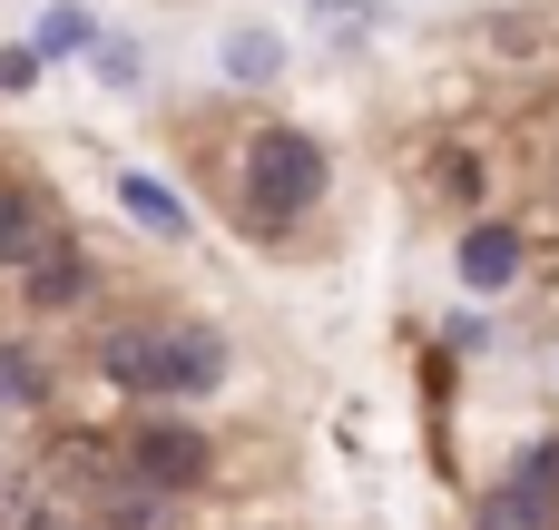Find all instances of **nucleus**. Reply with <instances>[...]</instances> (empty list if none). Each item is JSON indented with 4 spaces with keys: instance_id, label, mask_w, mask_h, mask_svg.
Wrapping results in <instances>:
<instances>
[{
    "instance_id": "obj_1",
    "label": "nucleus",
    "mask_w": 559,
    "mask_h": 530,
    "mask_svg": "<svg viewBox=\"0 0 559 530\" xmlns=\"http://www.w3.org/2000/svg\"><path fill=\"white\" fill-rule=\"evenodd\" d=\"M246 177H255V207H265V216H305V207L324 197V148L295 138V128H265V138L246 148Z\"/></svg>"
},
{
    "instance_id": "obj_2",
    "label": "nucleus",
    "mask_w": 559,
    "mask_h": 530,
    "mask_svg": "<svg viewBox=\"0 0 559 530\" xmlns=\"http://www.w3.org/2000/svg\"><path fill=\"white\" fill-rule=\"evenodd\" d=\"M559 521V443H540L491 502H481V530H550Z\"/></svg>"
},
{
    "instance_id": "obj_3",
    "label": "nucleus",
    "mask_w": 559,
    "mask_h": 530,
    "mask_svg": "<svg viewBox=\"0 0 559 530\" xmlns=\"http://www.w3.org/2000/svg\"><path fill=\"white\" fill-rule=\"evenodd\" d=\"M128 462H138V482H157V492H187V482L206 472V443H197V433H177V423H147Z\"/></svg>"
},
{
    "instance_id": "obj_4",
    "label": "nucleus",
    "mask_w": 559,
    "mask_h": 530,
    "mask_svg": "<svg viewBox=\"0 0 559 530\" xmlns=\"http://www.w3.org/2000/svg\"><path fill=\"white\" fill-rule=\"evenodd\" d=\"M511 275H521V236H511V226H472V236H462V285H472V295H501Z\"/></svg>"
},
{
    "instance_id": "obj_5",
    "label": "nucleus",
    "mask_w": 559,
    "mask_h": 530,
    "mask_svg": "<svg viewBox=\"0 0 559 530\" xmlns=\"http://www.w3.org/2000/svg\"><path fill=\"white\" fill-rule=\"evenodd\" d=\"M108 384H128V393H167V334H108Z\"/></svg>"
},
{
    "instance_id": "obj_6",
    "label": "nucleus",
    "mask_w": 559,
    "mask_h": 530,
    "mask_svg": "<svg viewBox=\"0 0 559 530\" xmlns=\"http://www.w3.org/2000/svg\"><path fill=\"white\" fill-rule=\"evenodd\" d=\"M216 374H226V344H216V334H197V325L167 334V393H206Z\"/></svg>"
},
{
    "instance_id": "obj_7",
    "label": "nucleus",
    "mask_w": 559,
    "mask_h": 530,
    "mask_svg": "<svg viewBox=\"0 0 559 530\" xmlns=\"http://www.w3.org/2000/svg\"><path fill=\"white\" fill-rule=\"evenodd\" d=\"M20 285H29V305H79V285H88V266H79L69 246H39V256L20 266Z\"/></svg>"
},
{
    "instance_id": "obj_8",
    "label": "nucleus",
    "mask_w": 559,
    "mask_h": 530,
    "mask_svg": "<svg viewBox=\"0 0 559 530\" xmlns=\"http://www.w3.org/2000/svg\"><path fill=\"white\" fill-rule=\"evenodd\" d=\"M118 207H128V216H138L147 236H187V207H177V197H167L157 177H138V167L118 177Z\"/></svg>"
},
{
    "instance_id": "obj_9",
    "label": "nucleus",
    "mask_w": 559,
    "mask_h": 530,
    "mask_svg": "<svg viewBox=\"0 0 559 530\" xmlns=\"http://www.w3.org/2000/svg\"><path fill=\"white\" fill-rule=\"evenodd\" d=\"M79 49H88V10L79 0H49L39 30H29V59H79Z\"/></svg>"
},
{
    "instance_id": "obj_10",
    "label": "nucleus",
    "mask_w": 559,
    "mask_h": 530,
    "mask_svg": "<svg viewBox=\"0 0 559 530\" xmlns=\"http://www.w3.org/2000/svg\"><path fill=\"white\" fill-rule=\"evenodd\" d=\"M39 246H49V236H39V207L10 187V197H0V256H10V266H29Z\"/></svg>"
},
{
    "instance_id": "obj_11",
    "label": "nucleus",
    "mask_w": 559,
    "mask_h": 530,
    "mask_svg": "<svg viewBox=\"0 0 559 530\" xmlns=\"http://www.w3.org/2000/svg\"><path fill=\"white\" fill-rule=\"evenodd\" d=\"M226 69H236V79H275V69H285V39H275V30H236V39H226Z\"/></svg>"
},
{
    "instance_id": "obj_12",
    "label": "nucleus",
    "mask_w": 559,
    "mask_h": 530,
    "mask_svg": "<svg viewBox=\"0 0 559 530\" xmlns=\"http://www.w3.org/2000/svg\"><path fill=\"white\" fill-rule=\"evenodd\" d=\"M373 20H383L373 0H324V10H314V30H334V39H364Z\"/></svg>"
},
{
    "instance_id": "obj_13",
    "label": "nucleus",
    "mask_w": 559,
    "mask_h": 530,
    "mask_svg": "<svg viewBox=\"0 0 559 530\" xmlns=\"http://www.w3.org/2000/svg\"><path fill=\"white\" fill-rule=\"evenodd\" d=\"M108 521H118V530H157V492H118Z\"/></svg>"
},
{
    "instance_id": "obj_14",
    "label": "nucleus",
    "mask_w": 559,
    "mask_h": 530,
    "mask_svg": "<svg viewBox=\"0 0 559 530\" xmlns=\"http://www.w3.org/2000/svg\"><path fill=\"white\" fill-rule=\"evenodd\" d=\"M98 79H118V89H128V79H138V49H128V39H108V49H98Z\"/></svg>"
}]
</instances>
